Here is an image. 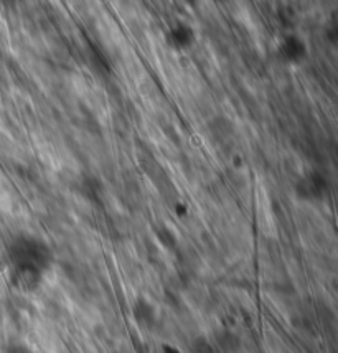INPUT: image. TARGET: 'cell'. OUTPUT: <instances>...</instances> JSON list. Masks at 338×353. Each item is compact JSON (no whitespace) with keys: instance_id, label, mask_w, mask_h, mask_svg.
<instances>
[{"instance_id":"1","label":"cell","mask_w":338,"mask_h":353,"mask_svg":"<svg viewBox=\"0 0 338 353\" xmlns=\"http://www.w3.org/2000/svg\"><path fill=\"white\" fill-rule=\"evenodd\" d=\"M8 258L14 264V276L41 277L52 263V251L40 239L22 234L8 246Z\"/></svg>"},{"instance_id":"6","label":"cell","mask_w":338,"mask_h":353,"mask_svg":"<svg viewBox=\"0 0 338 353\" xmlns=\"http://www.w3.org/2000/svg\"><path fill=\"white\" fill-rule=\"evenodd\" d=\"M192 353H217L215 348L206 342L205 339H197L195 342L192 343Z\"/></svg>"},{"instance_id":"7","label":"cell","mask_w":338,"mask_h":353,"mask_svg":"<svg viewBox=\"0 0 338 353\" xmlns=\"http://www.w3.org/2000/svg\"><path fill=\"white\" fill-rule=\"evenodd\" d=\"M8 353H30V350L23 345H14L8 348Z\"/></svg>"},{"instance_id":"5","label":"cell","mask_w":338,"mask_h":353,"mask_svg":"<svg viewBox=\"0 0 338 353\" xmlns=\"http://www.w3.org/2000/svg\"><path fill=\"white\" fill-rule=\"evenodd\" d=\"M215 340H217V345L219 350H223L225 353H235L241 345L238 335H235L233 332H228V330L219 332V334H217V339Z\"/></svg>"},{"instance_id":"2","label":"cell","mask_w":338,"mask_h":353,"mask_svg":"<svg viewBox=\"0 0 338 353\" xmlns=\"http://www.w3.org/2000/svg\"><path fill=\"white\" fill-rule=\"evenodd\" d=\"M297 195L304 200H320L327 195V180L319 172H310L297 182Z\"/></svg>"},{"instance_id":"4","label":"cell","mask_w":338,"mask_h":353,"mask_svg":"<svg viewBox=\"0 0 338 353\" xmlns=\"http://www.w3.org/2000/svg\"><path fill=\"white\" fill-rule=\"evenodd\" d=\"M170 39L172 43L179 48H188L190 45L193 43V30L187 25H177L175 28H172L170 32Z\"/></svg>"},{"instance_id":"3","label":"cell","mask_w":338,"mask_h":353,"mask_svg":"<svg viewBox=\"0 0 338 353\" xmlns=\"http://www.w3.org/2000/svg\"><path fill=\"white\" fill-rule=\"evenodd\" d=\"M279 53L289 63H301L307 57V45L301 37L287 35L279 46Z\"/></svg>"}]
</instances>
